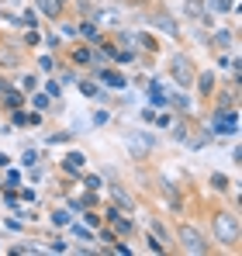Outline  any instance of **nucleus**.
<instances>
[{"label":"nucleus","instance_id":"nucleus-1","mask_svg":"<svg viewBox=\"0 0 242 256\" xmlns=\"http://www.w3.org/2000/svg\"><path fill=\"white\" fill-rule=\"evenodd\" d=\"M214 239L222 246H239V218L236 214H214Z\"/></svg>","mask_w":242,"mask_h":256},{"label":"nucleus","instance_id":"nucleus-2","mask_svg":"<svg viewBox=\"0 0 242 256\" xmlns=\"http://www.w3.org/2000/svg\"><path fill=\"white\" fill-rule=\"evenodd\" d=\"M170 76H173V80H176L180 86H190V84H194V76H198V73H194V62H190V56L176 52V56L170 59Z\"/></svg>","mask_w":242,"mask_h":256},{"label":"nucleus","instance_id":"nucleus-3","mask_svg":"<svg viewBox=\"0 0 242 256\" xmlns=\"http://www.w3.org/2000/svg\"><path fill=\"white\" fill-rule=\"evenodd\" d=\"M176 239H180V246H184L187 253H208V242H204V236L198 232V228H190V225H180Z\"/></svg>","mask_w":242,"mask_h":256},{"label":"nucleus","instance_id":"nucleus-4","mask_svg":"<svg viewBox=\"0 0 242 256\" xmlns=\"http://www.w3.org/2000/svg\"><path fill=\"white\" fill-rule=\"evenodd\" d=\"M0 66L4 70H18L21 66V48L10 42H0Z\"/></svg>","mask_w":242,"mask_h":256},{"label":"nucleus","instance_id":"nucleus-5","mask_svg":"<svg viewBox=\"0 0 242 256\" xmlns=\"http://www.w3.org/2000/svg\"><path fill=\"white\" fill-rule=\"evenodd\" d=\"M184 10H187L194 21H204V24H208V7H204L201 0H184Z\"/></svg>","mask_w":242,"mask_h":256},{"label":"nucleus","instance_id":"nucleus-6","mask_svg":"<svg viewBox=\"0 0 242 256\" xmlns=\"http://www.w3.org/2000/svg\"><path fill=\"white\" fill-rule=\"evenodd\" d=\"M194 80L201 86V94H214V73H198Z\"/></svg>","mask_w":242,"mask_h":256},{"label":"nucleus","instance_id":"nucleus-7","mask_svg":"<svg viewBox=\"0 0 242 256\" xmlns=\"http://www.w3.org/2000/svg\"><path fill=\"white\" fill-rule=\"evenodd\" d=\"M83 163H86L83 152H70V156H66V170H83Z\"/></svg>","mask_w":242,"mask_h":256},{"label":"nucleus","instance_id":"nucleus-8","mask_svg":"<svg viewBox=\"0 0 242 256\" xmlns=\"http://www.w3.org/2000/svg\"><path fill=\"white\" fill-rule=\"evenodd\" d=\"M100 80H104V84H111V86H124V76L114 73V70H104V73H100Z\"/></svg>","mask_w":242,"mask_h":256},{"label":"nucleus","instance_id":"nucleus-9","mask_svg":"<svg viewBox=\"0 0 242 256\" xmlns=\"http://www.w3.org/2000/svg\"><path fill=\"white\" fill-rule=\"evenodd\" d=\"M38 7L48 14V18H56V14H59V7H62V0H38Z\"/></svg>","mask_w":242,"mask_h":256},{"label":"nucleus","instance_id":"nucleus-10","mask_svg":"<svg viewBox=\"0 0 242 256\" xmlns=\"http://www.w3.org/2000/svg\"><path fill=\"white\" fill-rule=\"evenodd\" d=\"M111 222H114V228H118V232H124V236L132 232V222H128V218H121V214H111Z\"/></svg>","mask_w":242,"mask_h":256},{"label":"nucleus","instance_id":"nucleus-11","mask_svg":"<svg viewBox=\"0 0 242 256\" xmlns=\"http://www.w3.org/2000/svg\"><path fill=\"white\" fill-rule=\"evenodd\" d=\"M73 62L86 66V62H90V48H73Z\"/></svg>","mask_w":242,"mask_h":256},{"label":"nucleus","instance_id":"nucleus-12","mask_svg":"<svg viewBox=\"0 0 242 256\" xmlns=\"http://www.w3.org/2000/svg\"><path fill=\"white\" fill-rule=\"evenodd\" d=\"M228 4L232 0H208V10H218L222 14V10H228Z\"/></svg>","mask_w":242,"mask_h":256},{"label":"nucleus","instance_id":"nucleus-13","mask_svg":"<svg viewBox=\"0 0 242 256\" xmlns=\"http://www.w3.org/2000/svg\"><path fill=\"white\" fill-rule=\"evenodd\" d=\"M135 38H138V42L146 45V48H149V52H156V48H160V45H156V38H152V35H135Z\"/></svg>","mask_w":242,"mask_h":256},{"label":"nucleus","instance_id":"nucleus-14","mask_svg":"<svg viewBox=\"0 0 242 256\" xmlns=\"http://www.w3.org/2000/svg\"><path fill=\"white\" fill-rule=\"evenodd\" d=\"M4 104H7L10 111H14V108H21V94H7V97H4Z\"/></svg>","mask_w":242,"mask_h":256},{"label":"nucleus","instance_id":"nucleus-15","mask_svg":"<svg viewBox=\"0 0 242 256\" xmlns=\"http://www.w3.org/2000/svg\"><path fill=\"white\" fill-rule=\"evenodd\" d=\"M211 187H214V190H225V187H228V180H225L222 173H214V176H211Z\"/></svg>","mask_w":242,"mask_h":256},{"label":"nucleus","instance_id":"nucleus-16","mask_svg":"<svg viewBox=\"0 0 242 256\" xmlns=\"http://www.w3.org/2000/svg\"><path fill=\"white\" fill-rule=\"evenodd\" d=\"M32 104H35V108H38V111H45V108H48V97H45V94H38V97H35V100H32Z\"/></svg>","mask_w":242,"mask_h":256},{"label":"nucleus","instance_id":"nucleus-17","mask_svg":"<svg viewBox=\"0 0 242 256\" xmlns=\"http://www.w3.org/2000/svg\"><path fill=\"white\" fill-rule=\"evenodd\" d=\"M7 163H10V160H7V156H4V152H0V166H7Z\"/></svg>","mask_w":242,"mask_h":256},{"label":"nucleus","instance_id":"nucleus-18","mask_svg":"<svg viewBox=\"0 0 242 256\" xmlns=\"http://www.w3.org/2000/svg\"><path fill=\"white\" fill-rule=\"evenodd\" d=\"M0 94H7V84H4V80H0Z\"/></svg>","mask_w":242,"mask_h":256}]
</instances>
